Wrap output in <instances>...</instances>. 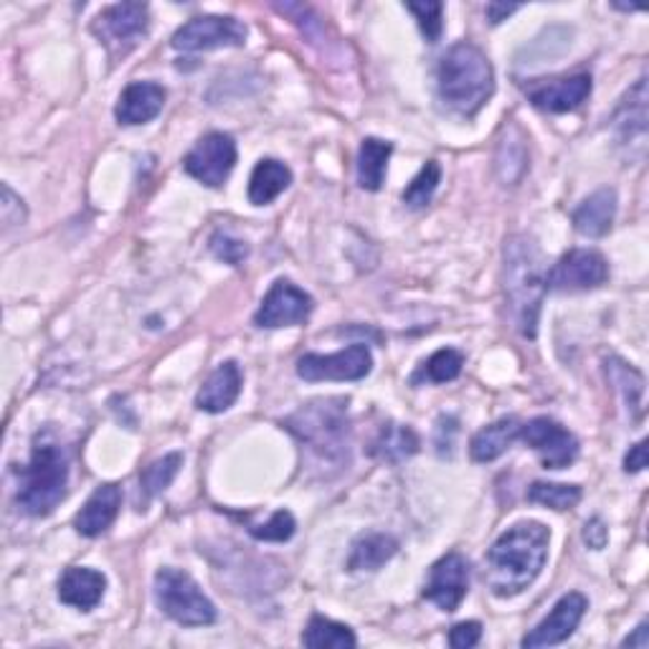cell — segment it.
I'll return each instance as SVG.
<instances>
[{
  "label": "cell",
  "mask_w": 649,
  "mask_h": 649,
  "mask_svg": "<svg viewBox=\"0 0 649 649\" xmlns=\"http://www.w3.org/2000/svg\"><path fill=\"white\" fill-rule=\"evenodd\" d=\"M548 543H551V530L535 520L505 530L488 551L484 579L492 593L502 599L523 593L543 571Z\"/></svg>",
  "instance_id": "6da1fadb"
},
{
  "label": "cell",
  "mask_w": 649,
  "mask_h": 649,
  "mask_svg": "<svg viewBox=\"0 0 649 649\" xmlns=\"http://www.w3.org/2000/svg\"><path fill=\"white\" fill-rule=\"evenodd\" d=\"M282 426L299 439L309 460L323 474H335L351 464V419L345 399H315L289 414Z\"/></svg>",
  "instance_id": "7a4b0ae2"
},
{
  "label": "cell",
  "mask_w": 649,
  "mask_h": 649,
  "mask_svg": "<svg viewBox=\"0 0 649 649\" xmlns=\"http://www.w3.org/2000/svg\"><path fill=\"white\" fill-rule=\"evenodd\" d=\"M545 262L530 236H513L505 244V297L510 317L523 337L538 335V317L545 295Z\"/></svg>",
  "instance_id": "3957f363"
},
{
  "label": "cell",
  "mask_w": 649,
  "mask_h": 649,
  "mask_svg": "<svg viewBox=\"0 0 649 649\" xmlns=\"http://www.w3.org/2000/svg\"><path fill=\"white\" fill-rule=\"evenodd\" d=\"M69 454L49 432L36 434L31 460L18 470L16 502L26 515L46 518L67 498Z\"/></svg>",
  "instance_id": "277c9868"
},
{
  "label": "cell",
  "mask_w": 649,
  "mask_h": 649,
  "mask_svg": "<svg viewBox=\"0 0 649 649\" xmlns=\"http://www.w3.org/2000/svg\"><path fill=\"white\" fill-rule=\"evenodd\" d=\"M439 97L456 115L472 117L495 91V71L474 43H456L444 53L436 69Z\"/></svg>",
  "instance_id": "5b68a950"
},
{
  "label": "cell",
  "mask_w": 649,
  "mask_h": 649,
  "mask_svg": "<svg viewBox=\"0 0 649 649\" xmlns=\"http://www.w3.org/2000/svg\"><path fill=\"white\" fill-rule=\"evenodd\" d=\"M155 601L163 614L183 627H208L216 621V607L186 571L160 569L155 573Z\"/></svg>",
  "instance_id": "8992f818"
},
{
  "label": "cell",
  "mask_w": 649,
  "mask_h": 649,
  "mask_svg": "<svg viewBox=\"0 0 649 649\" xmlns=\"http://www.w3.org/2000/svg\"><path fill=\"white\" fill-rule=\"evenodd\" d=\"M150 26V11L145 3H117L105 8L95 18L91 31L102 41L112 57H125L145 39Z\"/></svg>",
  "instance_id": "52a82bcc"
},
{
  "label": "cell",
  "mask_w": 649,
  "mask_h": 649,
  "mask_svg": "<svg viewBox=\"0 0 649 649\" xmlns=\"http://www.w3.org/2000/svg\"><path fill=\"white\" fill-rule=\"evenodd\" d=\"M236 166V142L226 132H208L183 158V170L208 188H222Z\"/></svg>",
  "instance_id": "ba28073f"
},
{
  "label": "cell",
  "mask_w": 649,
  "mask_h": 649,
  "mask_svg": "<svg viewBox=\"0 0 649 649\" xmlns=\"http://www.w3.org/2000/svg\"><path fill=\"white\" fill-rule=\"evenodd\" d=\"M173 49L214 51L246 43V26L232 16H198L173 33Z\"/></svg>",
  "instance_id": "9c48e42d"
},
{
  "label": "cell",
  "mask_w": 649,
  "mask_h": 649,
  "mask_svg": "<svg viewBox=\"0 0 649 649\" xmlns=\"http://www.w3.org/2000/svg\"><path fill=\"white\" fill-rule=\"evenodd\" d=\"M373 368V355L368 345L355 343L333 355L307 353L297 361V376L309 383L317 381H361Z\"/></svg>",
  "instance_id": "30bf717a"
},
{
  "label": "cell",
  "mask_w": 649,
  "mask_h": 649,
  "mask_svg": "<svg viewBox=\"0 0 649 649\" xmlns=\"http://www.w3.org/2000/svg\"><path fill=\"white\" fill-rule=\"evenodd\" d=\"M520 439L541 456L545 470H563L579 456V439L548 416H535L520 426Z\"/></svg>",
  "instance_id": "8fae6325"
},
{
  "label": "cell",
  "mask_w": 649,
  "mask_h": 649,
  "mask_svg": "<svg viewBox=\"0 0 649 649\" xmlns=\"http://www.w3.org/2000/svg\"><path fill=\"white\" fill-rule=\"evenodd\" d=\"M609 279V264L593 249H573L563 254L559 264L545 274V289L551 292H587Z\"/></svg>",
  "instance_id": "7c38bea8"
},
{
  "label": "cell",
  "mask_w": 649,
  "mask_h": 649,
  "mask_svg": "<svg viewBox=\"0 0 649 649\" xmlns=\"http://www.w3.org/2000/svg\"><path fill=\"white\" fill-rule=\"evenodd\" d=\"M313 307V297L305 289L292 285L289 279H277L267 295H264L257 315H254V323H257V327H267V331L292 327L305 323Z\"/></svg>",
  "instance_id": "4fadbf2b"
},
{
  "label": "cell",
  "mask_w": 649,
  "mask_h": 649,
  "mask_svg": "<svg viewBox=\"0 0 649 649\" xmlns=\"http://www.w3.org/2000/svg\"><path fill=\"white\" fill-rule=\"evenodd\" d=\"M470 589V563L460 553H446L444 559H439L432 571H429V579L424 583V599L434 601V604L452 614V611L460 609V604L468 597Z\"/></svg>",
  "instance_id": "5bb4252c"
},
{
  "label": "cell",
  "mask_w": 649,
  "mask_h": 649,
  "mask_svg": "<svg viewBox=\"0 0 649 649\" xmlns=\"http://www.w3.org/2000/svg\"><path fill=\"white\" fill-rule=\"evenodd\" d=\"M528 99L535 109L551 115H566L579 109L591 97V77L573 75V77H555L541 79L525 87Z\"/></svg>",
  "instance_id": "9a60e30c"
},
{
  "label": "cell",
  "mask_w": 649,
  "mask_h": 649,
  "mask_svg": "<svg viewBox=\"0 0 649 649\" xmlns=\"http://www.w3.org/2000/svg\"><path fill=\"white\" fill-rule=\"evenodd\" d=\"M587 609H589V601L583 593L579 591L566 593L559 604L553 607L551 614H548L541 625H538L535 629H530V632L523 637V647L533 649V647H551V645L566 642V639L576 632V627L581 625Z\"/></svg>",
  "instance_id": "2e32d148"
},
{
  "label": "cell",
  "mask_w": 649,
  "mask_h": 649,
  "mask_svg": "<svg viewBox=\"0 0 649 649\" xmlns=\"http://www.w3.org/2000/svg\"><path fill=\"white\" fill-rule=\"evenodd\" d=\"M166 105V89L155 81H132L117 99L115 117L120 125H145L155 120Z\"/></svg>",
  "instance_id": "e0dca14e"
},
{
  "label": "cell",
  "mask_w": 649,
  "mask_h": 649,
  "mask_svg": "<svg viewBox=\"0 0 649 649\" xmlns=\"http://www.w3.org/2000/svg\"><path fill=\"white\" fill-rule=\"evenodd\" d=\"M120 505H122L120 488H117V484H99L75 518L77 533L85 538L102 535L105 530L115 523L117 513H120Z\"/></svg>",
  "instance_id": "ac0fdd59"
},
{
  "label": "cell",
  "mask_w": 649,
  "mask_h": 649,
  "mask_svg": "<svg viewBox=\"0 0 649 649\" xmlns=\"http://www.w3.org/2000/svg\"><path fill=\"white\" fill-rule=\"evenodd\" d=\"M242 371L234 361H226L208 376L196 396V406L206 414H224L236 404L242 393Z\"/></svg>",
  "instance_id": "d6986e66"
},
{
  "label": "cell",
  "mask_w": 649,
  "mask_h": 649,
  "mask_svg": "<svg viewBox=\"0 0 649 649\" xmlns=\"http://www.w3.org/2000/svg\"><path fill=\"white\" fill-rule=\"evenodd\" d=\"M105 589H107L105 573L71 566V569L63 571L59 579V601L79 611H91L99 601H102Z\"/></svg>",
  "instance_id": "ffe728a7"
},
{
  "label": "cell",
  "mask_w": 649,
  "mask_h": 649,
  "mask_svg": "<svg viewBox=\"0 0 649 649\" xmlns=\"http://www.w3.org/2000/svg\"><path fill=\"white\" fill-rule=\"evenodd\" d=\"M617 218V190L601 188L591 194L583 204L573 212V226L581 236L589 239H601L611 232V224Z\"/></svg>",
  "instance_id": "44dd1931"
},
{
  "label": "cell",
  "mask_w": 649,
  "mask_h": 649,
  "mask_svg": "<svg viewBox=\"0 0 649 649\" xmlns=\"http://www.w3.org/2000/svg\"><path fill=\"white\" fill-rule=\"evenodd\" d=\"M520 419L518 416H505L500 422L480 429L478 434L472 436L470 442V454L474 462H492L498 456L505 454L510 446H513L520 439Z\"/></svg>",
  "instance_id": "7402d4cb"
},
{
  "label": "cell",
  "mask_w": 649,
  "mask_h": 649,
  "mask_svg": "<svg viewBox=\"0 0 649 649\" xmlns=\"http://www.w3.org/2000/svg\"><path fill=\"white\" fill-rule=\"evenodd\" d=\"M292 183V170L285 163L264 158L257 163L249 178V200L254 206H267L274 198L285 194Z\"/></svg>",
  "instance_id": "603a6c76"
},
{
  "label": "cell",
  "mask_w": 649,
  "mask_h": 649,
  "mask_svg": "<svg viewBox=\"0 0 649 649\" xmlns=\"http://www.w3.org/2000/svg\"><path fill=\"white\" fill-rule=\"evenodd\" d=\"M399 551V541L386 533H368L353 543L347 569L351 571H378Z\"/></svg>",
  "instance_id": "cb8c5ba5"
},
{
  "label": "cell",
  "mask_w": 649,
  "mask_h": 649,
  "mask_svg": "<svg viewBox=\"0 0 649 649\" xmlns=\"http://www.w3.org/2000/svg\"><path fill=\"white\" fill-rule=\"evenodd\" d=\"M611 125L617 127L625 140H632L635 135L645 137L647 132V79L642 77L635 85V89L621 99L619 109L611 117Z\"/></svg>",
  "instance_id": "d4e9b609"
},
{
  "label": "cell",
  "mask_w": 649,
  "mask_h": 649,
  "mask_svg": "<svg viewBox=\"0 0 649 649\" xmlns=\"http://www.w3.org/2000/svg\"><path fill=\"white\" fill-rule=\"evenodd\" d=\"M371 452L373 456H378L381 462L401 464L419 452V436L414 429H409L404 424H386L378 432Z\"/></svg>",
  "instance_id": "484cf974"
},
{
  "label": "cell",
  "mask_w": 649,
  "mask_h": 649,
  "mask_svg": "<svg viewBox=\"0 0 649 649\" xmlns=\"http://www.w3.org/2000/svg\"><path fill=\"white\" fill-rule=\"evenodd\" d=\"M393 145L378 137H365L358 153V186L363 190H378L386 178V166Z\"/></svg>",
  "instance_id": "4316f807"
},
{
  "label": "cell",
  "mask_w": 649,
  "mask_h": 649,
  "mask_svg": "<svg viewBox=\"0 0 649 649\" xmlns=\"http://www.w3.org/2000/svg\"><path fill=\"white\" fill-rule=\"evenodd\" d=\"M604 371L611 386L621 393V401H625L627 411H635V419L642 416V396H645L642 373L621 358H607Z\"/></svg>",
  "instance_id": "83f0119b"
},
{
  "label": "cell",
  "mask_w": 649,
  "mask_h": 649,
  "mask_svg": "<svg viewBox=\"0 0 649 649\" xmlns=\"http://www.w3.org/2000/svg\"><path fill=\"white\" fill-rule=\"evenodd\" d=\"M303 645L313 649H353L358 645V639H355L351 627L315 614L305 629Z\"/></svg>",
  "instance_id": "f1b7e54d"
},
{
  "label": "cell",
  "mask_w": 649,
  "mask_h": 649,
  "mask_svg": "<svg viewBox=\"0 0 649 649\" xmlns=\"http://www.w3.org/2000/svg\"><path fill=\"white\" fill-rule=\"evenodd\" d=\"M183 464V454L180 452H170L160 460L150 462L148 468L140 472V495L142 502H150L155 495L166 492L170 488V482L176 480V474Z\"/></svg>",
  "instance_id": "f546056e"
},
{
  "label": "cell",
  "mask_w": 649,
  "mask_h": 649,
  "mask_svg": "<svg viewBox=\"0 0 649 649\" xmlns=\"http://www.w3.org/2000/svg\"><path fill=\"white\" fill-rule=\"evenodd\" d=\"M462 365H464V355L460 351H454V347H444V351H436L432 358H429L419 373H414V378L411 383H446V381H454L456 376L462 373Z\"/></svg>",
  "instance_id": "4dcf8cb0"
},
{
  "label": "cell",
  "mask_w": 649,
  "mask_h": 649,
  "mask_svg": "<svg viewBox=\"0 0 649 649\" xmlns=\"http://www.w3.org/2000/svg\"><path fill=\"white\" fill-rule=\"evenodd\" d=\"M528 500L551 510H571L581 502V488H576V484L533 482V488L528 490Z\"/></svg>",
  "instance_id": "1f68e13d"
},
{
  "label": "cell",
  "mask_w": 649,
  "mask_h": 649,
  "mask_svg": "<svg viewBox=\"0 0 649 649\" xmlns=\"http://www.w3.org/2000/svg\"><path fill=\"white\" fill-rule=\"evenodd\" d=\"M439 183H442V166L436 160H429L404 190V204L411 208L426 206L434 198Z\"/></svg>",
  "instance_id": "d6a6232c"
},
{
  "label": "cell",
  "mask_w": 649,
  "mask_h": 649,
  "mask_svg": "<svg viewBox=\"0 0 649 649\" xmlns=\"http://www.w3.org/2000/svg\"><path fill=\"white\" fill-rule=\"evenodd\" d=\"M525 140L518 135V140H502L498 150V170L505 183H518L528 170V150Z\"/></svg>",
  "instance_id": "836d02e7"
},
{
  "label": "cell",
  "mask_w": 649,
  "mask_h": 649,
  "mask_svg": "<svg viewBox=\"0 0 649 649\" xmlns=\"http://www.w3.org/2000/svg\"><path fill=\"white\" fill-rule=\"evenodd\" d=\"M406 11L414 13L419 29L429 43H436L444 29V3L426 0V3H406Z\"/></svg>",
  "instance_id": "e575fe53"
},
{
  "label": "cell",
  "mask_w": 649,
  "mask_h": 649,
  "mask_svg": "<svg viewBox=\"0 0 649 649\" xmlns=\"http://www.w3.org/2000/svg\"><path fill=\"white\" fill-rule=\"evenodd\" d=\"M295 518H292L289 510H277L264 525H252L249 533L257 538V541H269V543H285L295 535Z\"/></svg>",
  "instance_id": "d590c367"
},
{
  "label": "cell",
  "mask_w": 649,
  "mask_h": 649,
  "mask_svg": "<svg viewBox=\"0 0 649 649\" xmlns=\"http://www.w3.org/2000/svg\"><path fill=\"white\" fill-rule=\"evenodd\" d=\"M212 252L222 262L234 264V267H236V264H242L246 259V254H249V246H246L239 239H232V236H226V234H214Z\"/></svg>",
  "instance_id": "8d00e7d4"
},
{
  "label": "cell",
  "mask_w": 649,
  "mask_h": 649,
  "mask_svg": "<svg viewBox=\"0 0 649 649\" xmlns=\"http://www.w3.org/2000/svg\"><path fill=\"white\" fill-rule=\"evenodd\" d=\"M456 434H460V422H456L454 416L439 419L436 434H434V446H436V454L442 456V460H452Z\"/></svg>",
  "instance_id": "74e56055"
},
{
  "label": "cell",
  "mask_w": 649,
  "mask_h": 649,
  "mask_svg": "<svg viewBox=\"0 0 649 649\" xmlns=\"http://www.w3.org/2000/svg\"><path fill=\"white\" fill-rule=\"evenodd\" d=\"M482 639V625L480 621H460V625L452 627L450 632V645L454 649H470Z\"/></svg>",
  "instance_id": "f35d334b"
},
{
  "label": "cell",
  "mask_w": 649,
  "mask_h": 649,
  "mask_svg": "<svg viewBox=\"0 0 649 649\" xmlns=\"http://www.w3.org/2000/svg\"><path fill=\"white\" fill-rule=\"evenodd\" d=\"M0 214H3L6 228H11V226H18V224L26 222L23 200L13 194L11 186H3V204H0Z\"/></svg>",
  "instance_id": "ab89813d"
},
{
  "label": "cell",
  "mask_w": 649,
  "mask_h": 649,
  "mask_svg": "<svg viewBox=\"0 0 649 649\" xmlns=\"http://www.w3.org/2000/svg\"><path fill=\"white\" fill-rule=\"evenodd\" d=\"M583 541H587L589 548L593 551H601L609 541V530L601 518H591L587 525H583Z\"/></svg>",
  "instance_id": "60d3db41"
},
{
  "label": "cell",
  "mask_w": 649,
  "mask_h": 649,
  "mask_svg": "<svg viewBox=\"0 0 649 649\" xmlns=\"http://www.w3.org/2000/svg\"><path fill=\"white\" fill-rule=\"evenodd\" d=\"M647 468V442H637L625 456V472H642Z\"/></svg>",
  "instance_id": "b9f144b4"
},
{
  "label": "cell",
  "mask_w": 649,
  "mask_h": 649,
  "mask_svg": "<svg viewBox=\"0 0 649 649\" xmlns=\"http://www.w3.org/2000/svg\"><path fill=\"white\" fill-rule=\"evenodd\" d=\"M518 11H520V6H508V3H490V6H488V21H490L492 26H498V23L505 21L508 16H513V13H518Z\"/></svg>",
  "instance_id": "7bdbcfd3"
},
{
  "label": "cell",
  "mask_w": 649,
  "mask_h": 649,
  "mask_svg": "<svg viewBox=\"0 0 649 649\" xmlns=\"http://www.w3.org/2000/svg\"><path fill=\"white\" fill-rule=\"evenodd\" d=\"M621 647H637V649H647L649 647V625L647 621H642V625H639L637 629H635V635H629L625 642H621Z\"/></svg>",
  "instance_id": "ee69618b"
}]
</instances>
